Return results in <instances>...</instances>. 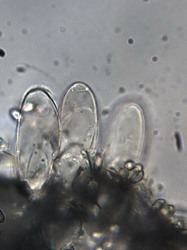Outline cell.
<instances>
[{"label": "cell", "instance_id": "1", "mask_svg": "<svg viewBox=\"0 0 187 250\" xmlns=\"http://www.w3.org/2000/svg\"><path fill=\"white\" fill-rule=\"evenodd\" d=\"M161 210V211L164 215L165 216H171L173 214L175 211V208L173 206L169 205V206L164 207Z\"/></svg>", "mask_w": 187, "mask_h": 250}, {"label": "cell", "instance_id": "2", "mask_svg": "<svg viewBox=\"0 0 187 250\" xmlns=\"http://www.w3.org/2000/svg\"><path fill=\"white\" fill-rule=\"evenodd\" d=\"M166 203V201L163 199H160L158 200L154 203L153 205V208L156 209H162L165 206Z\"/></svg>", "mask_w": 187, "mask_h": 250}, {"label": "cell", "instance_id": "3", "mask_svg": "<svg viewBox=\"0 0 187 250\" xmlns=\"http://www.w3.org/2000/svg\"><path fill=\"white\" fill-rule=\"evenodd\" d=\"M5 220L4 215L2 211L0 210V224L4 222Z\"/></svg>", "mask_w": 187, "mask_h": 250}, {"label": "cell", "instance_id": "4", "mask_svg": "<svg viewBox=\"0 0 187 250\" xmlns=\"http://www.w3.org/2000/svg\"><path fill=\"white\" fill-rule=\"evenodd\" d=\"M110 229L112 231L114 232V233H117L119 231V228L117 225H114L112 227L110 228Z\"/></svg>", "mask_w": 187, "mask_h": 250}, {"label": "cell", "instance_id": "5", "mask_svg": "<svg viewBox=\"0 0 187 250\" xmlns=\"http://www.w3.org/2000/svg\"><path fill=\"white\" fill-rule=\"evenodd\" d=\"M102 234L100 233H95L93 234V236L96 238H100Z\"/></svg>", "mask_w": 187, "mask_h": 250}, {"label": "cell", "instance_id": "6", "mask_svg": "<svg viewBox=\"0 0 187 250\" xmlns=\"http://www.w3.org/2000/svg\"><path fill=\"white\" fill-rule=\"evenodd\" d=\"M105 245L107 247H112V243L110 242H106V243H105Z\"/></svg>", "mask_w": 187, "mask_h": 250}]
</instances>
